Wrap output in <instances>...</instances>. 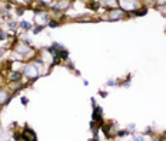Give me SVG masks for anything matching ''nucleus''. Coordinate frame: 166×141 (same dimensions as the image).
<instances>
[{
  "label": "nucleus",
  "instance_id": "7",
  "mask_svg": "<svg viewBox=\"0 0 166 141\" xmlns=\"http://www.w3.org/2000/svg\"><path fill=\"white\" fill-rule=\"evenodd\" d=\"M57 24H59L57 21H49V26H50V27H57Z\"/></svg>",
  "mask_w": 166,
  "mask_h": 141
},
{
  "label": "nucleus",
  "instance_id": "5",
  "mask_svg": "<svg viewBox=\"0 0 166 141\" xmlns=\"http://www.w3.org/2000/svg\"><path fill=\"white\" fill-rule=\"evenodd\" d=\"M6 101H7V93H6V91H3V93L0 91V106H3Z\"/></svg>",
  "mask_w": 166,
  "mask_h": 141
},
{
  "label": "nucleus",
  "instance_id": "4",
  "mask_svg": "<svg viewBox=\"0 0 166 141\" xmlns=\"http://www.w3.org/2000/svg\"><path fill=\"white\" fill-rule=\"evenodd\" d=\"M20 77H22V74L19 73V71H12V73H10V80H12V81H13V80H14V81H17V80L20 79Z\"/></svg>",
  "mask_w": 166,
  "mask_h": 141
},
{
  "label": "nucleus",
  "instance_id": "3",
  "mask_svg": "<svg viewBox=\"0 0 166 141\" xmlns=\"http://www.w3.org/2000/svg\"><path fill=\"white\" fill-rule=\"evenodd\" d=\"M23 138H25L26 141H38L34 131H32L30 128H26L25 130V133H23Z\"/></svg>",
  "mask_w": 166,
  "mask_h": 141
},
{
  "label": "nucleus",
  "instance_id": "1",
  "mask_svg": "<svg viewBox=\"0 0 166 141\" xmlns=\"http://www.w3.org/2000/svg\"><path fill=\"white\" fill-rule=\"evenodd\" d=\"M25 74L29 77V79H36L39 76V69L38 66H34V64H27L25 67Z\"/></svg>",
  "mask_w": 166,
  "mask_h": 141
},
{
  "label": "nucleus",
  "instance_id": "10",
  "mask_svg": "<svg viewBox=\"0 0 166 141\" xmlns=\"http://www.w3.org/2000/svg\"><path fill=\"white\" fill-rule=\"evenodd\" d=\"M155 141H160V140H155Z\"/></svg>",
  "mask_w": 166,
  "mask_h": 141
},
{
  "label": "nucleus",
  "instance_id": "6",
  "mask_svg": "<svg viewBox=\"0 0 166 141\" xmlns=\"http://www.w3.org/2000/svg\"><path fill=\"white\" fill-rule=\"evenodd\" d=\"M22 27H23V29H30V23H27V21H22Z\"/></svg>",
  "mask_w": 166,
  "mask_h": 141
},
{
  "label": "nucleus",
  "instance_id": "2",
  "mask_svg": "<svg viewBox=\"0 0 166 141\" xmlns=\"http://www.w3.org/2000/svg\"><path fill=\"white\" fill-rule=\"evenodd\" d=\"M124 17V13L122 12V10H117V9H113V10H110L109 12V19L110 20H121V19H123Z\"/></svg>",
  "mask_w": 166,
  "mask_h": 141
},
{
  "label": "nucleus",
  "instance_id": "8",
  "mask_svg": "<svg viewBox=\"0 0 166 141\" xmlns=\"http://www.w3.org/2000/svg\"><path fill=\"white\" fill-rule=\"evenodd\" d=\"M135 141H143V138H142V137H137V138H135Z\"/></svg>",
  "mask_w": 166,
  "mask_h": 141
},
{
  "label": "nucleus",
  "instance_id": "9",
  "mask_svg": "<svg viewBox=\"0 0 166 141\" xmlns=\"http://www.w3.org/2000/svg\"><path fill=\"white\" fill-rule=\"evenodd\" d=\"M0 81H2V76H0ZM0 86H2V83H0Z\"/></svg>",
  "mask_w": 166,
  "mask_h": 141
}]
</instances>
